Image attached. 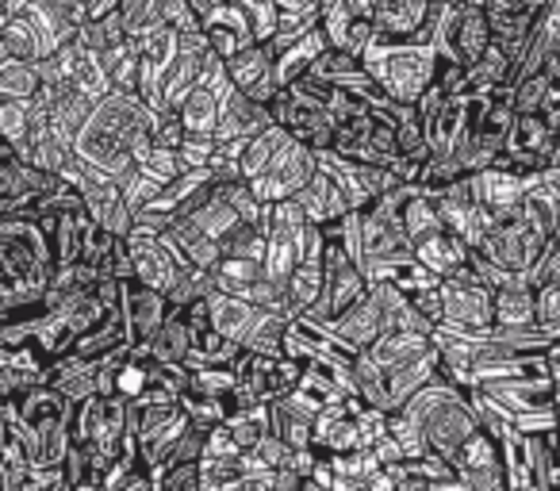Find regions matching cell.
I'll return each mask as SVG.
<instances>
[{
	"label": "cell",
	"instance_id": "6",
	"mask_svg": "<svg viewBox=\"0 0 560 491\" xmlns=\"http://www.w3.org/2000/svg\"><path fill=\"white\" fill-rule=\"evenodd\" d=\"M495 319L514 323V327L534 323V296H529V292H518V289L499 292L495 296Z\"/></svg>",
	"mask_w": 560,
	"mask_h": 491
},
{
	"label": "cell",
	"instance_id": "5",
	"mask_svg": "<svg viewBox=\"0 0 560 491\" xmlns=\"http://www.w3.org/2000/svg\"><path fill=\"white\" fill-rule=\"evenodd\" d=\"M27 127H32V101H0V139H9L12 147H24Z\"/></svg>",
	"mask_w": 560,
	"mask_h": 491
},
{
	"label": "cell",
	"instance_id": "7",
	"mask_svg": "<svg viewBox=\"0 0 560 491\" xmlns=\"http://www.w3.org/2000/svg\"><path fill=\"white\" fill-rule=\"evenodd\" d=\"M9 437H12V426H9V419H4V411H0V449H4Z\"/></svg>",
	"mask_w": 560,
	"mask_h": 491
},
{
	"label": "cell",
	"instance_id": "8",
	"mask_svg": "<svg viewBox=\"0 0 560 491\" xmlns=\"http://www.w3.org/2000/svg\"><path fill=\"white\" fill-rule=\"evenodd\" d=\"M0 491H9V472H4V460H0Z\"/></svg>",
	"mask_w": 560,
	"mask_h": 491
},
{
	"label": "cell",
	"instance_id": "3",
	"mask_svg": "<svg viewBox=\"0 0 560 491\" xmlns=\"http://www.w3.org/2000/svg\"><path fill=\"white\" fill-rule=\"evenodd\" d=\"M39 66L20 62V58H4L0 62V101H32L39 93Z\"/></svg>",
	"mask_w": 560,
	"mask_h": 491
},
{
	"label": "cell",
	"instance_id": "2",
	"mask_svg": "<svg viewBox=\"0 0 560 491\" xmlns=\"http://www.w3.org/2000/svg\"><path fill=\"white\" fill-rule=\"evenodd\" d=\"M453 47H457V58L465 66H472L491 47V24L483 4H468L457 16V24H453Z\"/></svg>",
	"mask_w": 560,
	"mask_h": 491
},
{
	"label": "cell",
	"instance_id": "1",
	"mask_svg": "<svg viewBox=\"0 0 560 491\" xmlns=\"http://www.w3.org/2000/svg\"><path fill=\"white\" fill-rule=\"evenodd\" d=\"M0 47L9 58H20V62H39L43 55H50L58 47V39L35 16V9H20L0 20Z\"/></svg>",
	"mask_w": 560,
	"mask_h": 491
},
{
	"label": "cell",
	"instance_id": "4",
	"mask_svg": "<svg viewBox=\"0 0 560 491\" xmlns=\"http://www.w3.org/2000/svg\"><path fill=\"white\" fill-rule=\"evenodd\" d=\"M73 39L81 43L85 50H93V55H104V50L119 47V43L127 39V27H124V16H119V9L104 12V16H93L85 27H81Z\"/></svg>",
	"mask_w": 560,
	"mask_h": 491
}]
</instances>
